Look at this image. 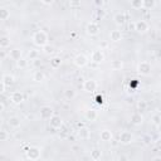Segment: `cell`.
Listing matches in <instances>:
<instances>
[{"instance_id":"cell-1","label":"cell","mask_w":161,"mask_h":161,"mask_svg":"<svg viewBox=\"0 0 161 161\" xmlns=\"http://www.w3.org/2000/svg\"><path fill=\"white\" fill-rule=\"evenodd\" d=\"M33 43L38 47H45L48 43V35L43 30H38L33 35Z\"/></svg>"},{"instance_id":"cell-2","label":"cell","mask_w":161,"mask_h":161,"mask_svg":"<svg viewBox=\"0 0 161 161\" xmlns=\"http://www.w3.org/2000/svg\"><path fill=\"white\" fill-rule=\"evenodd\" d=\"M53 108L50 106H42L40 107V110H39V116H40V118H43V120H50L53 116Z\"/></svg>"},{"instance_id":"cell-3","label":"cell","mask_w":161,"mask_h":161,"mask_svg":"<svg viewBox=\"0 0 161 161\" xmlns=\"http://www.w3.org/2000/svg\"><path fill=\"white\" fill-rule=\"evenodd\" d=\"M25 152H26V157H28L29 160H32V161H35V160H38L40 157V150L35 146L29 147Z\"/></svg>"},{"instance_id":"cell-4","label":"cell","mask_w":161,"mask_h":161,"mask_svg":"<svg viewBox=\"0 0 161 161\" xmlns=\"http://www.w3.org/2000/svg\"><path fill=\"white\" fill-rule=\"evenodd\" d=\"M139 73L142 74V76H147V74H150L151 72V64L149 62H141L139 64V68H137Z\"/></svg>"},{"instance_id":"cell-5","label":"cell","mask_w":161,"mask_h":161,"mask_svg":"<svg viewBox=\"0 0 161 161\" xmlns=\"http://www.w3.org/2000/svg\"><path fill=\"white\" fill-rule=\"evenodd\" d=\"M104 59V54H103V52L102 49H97V50H93L92 53V56H91V61L93 63H102Z\"/></svg>"},{"instance_id":"cell-6","label":"cell","mask_w":161,"mask_h":161,"mask_svg":"<svg viewBox=\"0 0 161 161\" xmlns=\"http://www.w3.org/2000/svg\"><path fill=\"white\" fill-rule=\"evenodd\" d=\"M83 89L86 92H95L97 89V82L95 79H87L83 83Z\"/></svg>"},{"instance_id":"cell-7","label":"cell","mask_w":161,"mask_h":161,"mask_svg":"<svg viewBox=\"0 0 161 161\" xmlns=\"http://www.w3.org/2000/svg\"><path fill=\"white\" fill-rule=\"evenodd\" d=\"M132 140H133V136H132L131 132H128V131H122V132L120 133V142H121V143L127 145V143L132 142Z\"/></svg>"},{"instance_id":"cell-8","label":"cell","mask_w":161,"mask_h":161,"mask_svg":"<svg viewBox=\"0 0 161 161\" xmlns=\"http://www.w3.org/2000/svg\"><path fill=\"white\" fill-rule=\"evenodd\" d=\"M87 63H88V58L84 54H77L74 57V64L77 67H79V68H82V67L87 65Z\"/></svg>"},{"instance_id":"cell-9","label":"cell","mask_w":161,"mask_h":161,"mask_svg":"<svg viewBox=\"0 0 161 161\" xmlns=\"http://www.w3.org/2000/svg\"><path fill=\"white\" fill-rule=\"evenodd\" d=\"M86 30H87V33L91 34V35H96V34H98V32H100V25H98L97 23H95V22H91V23L87 24Z\"/></svg>"},{"instance_id":"cell-10","label":"cell","mask_w":161,"mask_h":161,"mask_svg":"<svg viewBox=\"0 0 161 161\" xmlns=\"http://www.w3.org/2000/svg\"><path fill=\"white\" fill-rule=\"evenodd\" d=\"M49 125H50L52 128H61L62 125H63V121H62L61 116L54 115V116H53V117L49 120Z\"/></svg>"},{"instance_id":"cell-11","label":"cell","mask_w":161,"mask_h":161,"mask_svg":"<svg viewBox=\"0 0 161 161\" xmlns=\"http://www.w3.org/2000/svg\"><path fill=\"white\" fill-rule=\"evenodd\" d=\"M142 122H143V117H142L141 112H133V113L131 115V124H132V125L139 126V125H141Z\"/></svg>"},{"instance_id":"cell-12","label":"cell","mask_w":161,"mask_h":161,"mask_svg":"<svg viewBox=\"0 0 161 161\" xmlns=\"http://www.w3.org/2000/svg\"><path fill=\"white\" fill-rule=\"evenodd\" d=\"M149 30V23L145 20H137L136 22V32L139 33H146Z\"/></svg>"},{"instance_id":"cell-13","label":"cell","mask_w":161,"mask_h":161,"mask_svg":"<svg viewBox=\"0 0 161 161\" xmlns=\"http://www.w3.org/2000/svg\"><path fill=\"white\" fill-rule=\"evenodd\" d=\"M10 98H11V101L14 102L15 104H19V103H22L24 101V95L20 91H15V92L11 93V97Z\"/></svg>"},{"instance_id":"cell-14","label":"cell","mask_w":161,"mask_h":161,"mask_svg":"<svg viewBox=\"0 0 161 161\" xmlns=\"http://www.w3.org/2000/svg\"><path fill=\"white\" fill-rule=\"evenodd\" d=\"M78 136L80 140H88L91 137V130L88 127H80L78 131Z\"/></svg>"},{"instance_id":"cell-15","label":"cell","mask_w":161,"mask_h":161,"mask_svg":"<svg viewBox=\"0 0 161 161\" xmlns=\"http://www.w3.org/2000/svg\"><path fill=\"white\" fill-rule=\"evenodd\" d=\"M20 124H22V121H20V118L17 117V116H11V117L8 120V125H9L10 127H13V128H18V127L20 126Z\"/></svg>"},{"instance_id":"cell-16","label":"cell","mask_w":161,"mask_h":161,"mask_svg":"<svg viewBox=\"0 0 161 161\" xmlns=\"http://www.w3.org/2000/svg\"><path fill=\"white\" fill-rule=\"evenodd\" d=\"M100 137H101V140L102 141H104V142H108V141H111L112 140V132L110 131V130H102L101 131V133H100Z\"/></svg>"},{"instance_id":"cell-17","label":"cell","mask_w":161,"mask_h":161,"mask_svg":"<svg viewBox=\"0 0 161 161\" xmlns=\"http://www.w3.org/2000/svg\"><path fill=\"white\" fill-rule=\"evenodd\" d=\"M110 39L112 42H120L122 39V32L118 30V29H115V30H111L110 33Z\"/></svg>"},{"instance_id":"cell-18","label":"cell","mask_w":161,"mask_h":161,"mask_svg":"<svg viewBox=\"0 0 161 161\" xmlns=\"http://www.w3.org/2000/svg\"><path fill=\"white\" fill-rule=\"evenodd\" d=\"M22 50L20 49H13V50H10V53H9V57L13 59V61H15V62H18V61H20L22 59Z\"/></svg>"},{"instance_id":"cell-19","label":"cell","mask_w":161,"mask_h":161,"mask_svg":"<svg viewBox=\"0 0 161 161\" xmlns=\"http://www.w3.org/2000/svg\"><path fill=\"white\" fill-rule=\"evenodd\" d=\"M97 116H98V115H97V111L93 110V108L86 111V118H87L88 121H96V120H97Z\"/></svg>"},{"instance_id":"cell-20","label":"cell","mask_w":161,"mask_h":161,"mask_svg":"<svg viewBox=\"0 0 161 161\" xmlns=\"http://www.w3.org/2000/svg\"><path fill=\"white\" fill-rule=\"evenodd\" d=\"M91 159L93 160V161H98L101 157H102V151L101 150H98V149H93L92 151H91Z\"/></svg>"},{"instance_id":"cell-21","label":"cell","mask_w":161,"mask_h":161,"mask_svg":"<svg viewBox=\"0 0 161 161\" xmlns=\"http://www.w3.org/2000/svg\"><path fill=\"white\" fill-rule=\"evenodd\" d=\"M33 80L34 82H43L44 80V73L42 71H35L34 74H33Z\"/></svg>"},{"instance_id":"cell-22","label":"cell","mask_w":161,"mask_h":161,"mask_svg":"<svg viewBox=\"0 0 161 161\" xmlns=\"http://www.w3.org/2000/svg\"><path fill=\"white\" fill-rule=\"evenodd\" d=\"M9 45H10V38L8 35H3L0 38V47L4 49V48H8Z\"/></svg>"},{"instance_id":"cell-23","label":"cell","mask_w":161,"mask_h":161,"mask_svg":"<svg viewBox=\"0 0 161 161\" xmlns=\"http://www.w3.org/2000/svg\"><path fill=\"white\" fill-rule=\"evenodd\" d=\"M64 98L68 100V101H72L76 98V91L73 89H65L64 91Z\"/></svg>"},{"instance_id":"cell-24","label":"cell","mask_w":161,"mask_h":161,"mask_svg":"<svg viewBox=\"0 0 161 161\" xmlns=\"http://www.w3.org/2000/svg\"><path fill=\"white\" fill-rule=\"evenodd\" d=\"M2 82H4L6 86H10L11 83H14V77L11 74H4L2 78Z\"/></svg>"},{"instance_id":"cell-25","label":"cell","mask_w":161,"mask_h":161,"mask_svg":"<svg viewBox=\"0 0 161 161\" xmlns=\"http://www.w3.org/2000/svg\"><path fill=\"white\" fill-rule=\"evenodd\" d=\"M61 64H62V59L59 57H54V58L50 59V65L53 68H59Z\"/></svg>"},{"instance_id":"cell-26","label":"cell","mask_w":161,"mask_h":161,"mask_svg":"<svg viewBox=\"0 0 161 161\" xmlns=\"http://www.w3.org/2000/svg\"><path fill=\"white\" fill-rule=\"evenodd\" d=\"M9 17H10L9 10H6L5 8H2V9H0V19H2V20H8Z\"/></svg>"},{"instance_id":"cell-27","label":"cell","mask_w":161,"mask_h":161,"mask_svg":"<svg viewBox=\"0 0 161 161\" xmlns=\"http://www.w3.org/2000/svg\"><path fill=\"white\" fill-rule=\"evenodd\" d=\"M113 19H115V23L118 24V25H121V24H124V23H125V15H124V14H120V13L115 15Z\"/></svg>"},{"instance_id":"cell-28","label":"cell","mask_w":161,"mask_h":161,"mask_svg":"<svg viewBox=\"0 0 161 161\" xmlns=\"http://www.w3.org/2000/svg\"><path fill=\"white\" fill-rule=\"evenodd\" d=\"M131 6L135 9H141L143 8V2L142 0H137V2H131Z\"/></svg>"},{"instance_id":"cell-29","label":"cell","mask_w":161,"mask_h":161,"mask_svg":"<svg viewBox=\"0 0 161 161\" xmlns=\"http://www.w3.org/2000/svg\"><path fill=\"white\" fill-rule=\"evenodd\" d=\"M17 65L19 67L20 69H23V68H26V65H28V61H26V59H24V58H22L20 61H18V62H17Z\"/></svg>"},{"instance_id":"cell-30","label":"cell","mask_w":161,"mask_h":161,"mask_svg":"<svg viewBox=\"0 0 161 161\" xmlns=\"http://www.w3.org/2000/svg\"><path fill=\"white\" fill-rule=\"evenodd\" d=\"M38 57H39V52H38V50L32 49V50L29 52V58H30V61H32V59H37Z\"/></svg>"},{"instance_id":"cell-31","label":"cell","mask_w":161,"mask_h":161,"mask_svg":"<svg viewBox=\"0 0 161 161\" xmlns=\"http://www.w3.org/2000/svg\"><path fill=\"white\" fill-rule=\"evenodd\" d=\"M137 108H139L140 111H145V110L147 108V103H146V101H139V103H137Z\"/></svg>"},{"instance_id":"cell-32","label":"cell","mask_w":161,"mask_h":161,"mask_svg":"<svg viewBox=\"0 0 161 161\" xmlns=\"http://www.w3.org/2000/svg\"><path fill=\"white\" fill-rule=\"evenodd\" d=\"M151 121H152V122L155 124V125H160L161 124V115H154L152 116V118H151Z\"/></svg>"},{"instance_id":"cell-33","label":"cell","mask_w":161,"mask_h":161,"mask_svg":"<svg viewBox=\"0 0 161 161\" xmlns=\"http://www.w3.org/2000/svg\"><path fill=\"white\" fill-rule=\"evenodd\" d=\"M152 6H155V2H150V0H145L143 2V8L145 9H150Z\"/></svg>"},{"instance_id":"cell-34","label":"cell","mask_w":161,"mask_h":161,"mask_svg":"<svg viewBox=\"0 0 161 161\" xmlns=\"http://www.w3.org/2000/svg\"><path fill=\"white\" fill-rule=\"evenodd\" d=\"M0 133H2V136H0V140H2V141H6L9 139V133H8L6 130H2V132H0Z\"/></svg>"},{"instance_id":"cell-35","label":"cell","mask_w":161,"mask_h":161,"mask_svg":"<svg viewBox=\"0 0 161 161\" xmlns=\"http://www.w3.org/2000/svg\"><path fill=\"white\" fill-rule=\"evenodd\" d=\"M112 65H113V68H121V67H122V63H121V61H115L112 63Z\"/></svg>"},{"instance_id":"cell-36","label":"cell","mask_w":161,"mask_h":161,"mask_svg":"<svg viewBox=\"0 0 161 161\" xmlns=\"http://www.w3.org/2000/svg\"><path fill=\"white\" fill-rule=\"evenodd\" d=\"M155 147L159 150V151H161V139H159V140H156V142H155Z\"/></svg>"},{"instance_id":"cell-37","label":"cell","mask_w":161,"mask_h":161,"mask_svg":"<svg viewBox=\"0 0 161 161\" xmlns=\"http://www.w3.org/2000/svg\"><path fill=\"white\" fill-rule=\"evenodd\" d=\"M96 100H97V103H102V102H103V98H102V96H100V95L96 97Z\"/></svg>"},{"instance_id":"cell-38","label":"cell","mask_w":161,"mask_h":161,"mask_svg":"<svg viewBox=\"0 0 161 161\" xmlns=\"http://www.w3.org/2000/svg\"><path fill=\"white\" fill-rule=\"evenodd\" d=\"M5 87H6V84H5L4 82H2V91H0V92L4 93V92H5Z\"/></svg>"},{"instance_id":"cell-39","label":"cell","mask_w":161,"mask_h":161,"mask_svg":"<svg viewBox=\"0 0 161 161\" xmlns=\"http://www.w3.org/2000/svg\"><path fill=\"white\" fill-rule=\"evenodd\" d=\"M103 14H104V13H103L102 10H98V11H97V15H98V17H101V18L103 17Z\"/></svg>"},{"instance_id":"cell-40","label":"cell","mask_w":161,"mask_h":161,"mask_svg":"<svg viewBox=\"0 0 161 161\" xmlns=\"http://www.w3.org/2000/svg\"><path fill=\"white\" fill-rule=\"evenodd\" d=\"M120 161H127V157L124 156V155H122V156H120Z\"/></svg>"},{"instance_id":"cell-41","label":"cell","mask_w":161,"mask_h":161,"mask_svg":"<svg viewBox=\"0 0 161 161\" xmlns=\"http://www.w3.org/2000/svg\"><path fill=\"white\" fill-rule=\"evenodd\" d=\"M0 108H2V111H4V110H5V103H4V101L2 102V106H0Z\"/></svg>"},{"instance_id":"cell-42","label":"cell","mask_w":161,"mask_h":161,"mask_svg":"<svg viewBox=\"0 0 161 161\" xmlns=\"http://www.w3.org/2000/svg\"><path fill=\"white\" fill-rule=\"evenodd\" d=\"M157 130H159V133H160V135H161V124L157 126Z\"/></svg>"},{"instance_id":"cell-43","label":"cell","mask_w":161,"mask_h":161,"mask_svg":"<svg viewBox=\"0 0 161 161\" xmlns=\"http://www.w3.org/2000/svg\"><path fill=\"white\" fill-rule=\"evenodd\" d=\"M152 161H161V157H154Z\"/></svg>"}]
</instances>
